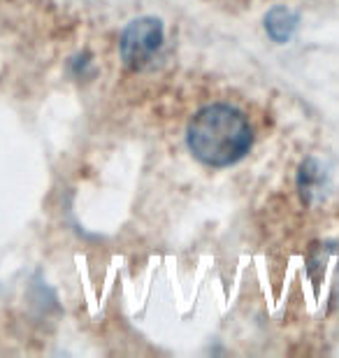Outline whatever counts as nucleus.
Instances as JSON below:
<instances>
[{
    "label": "nucleus",
    "instance_id": "7ed1b4c3",
    "mask_svg": "<svg viewBox=\"0 0 339 358\" xmlns=\"http://www.w3.org/2000/svg\"><path fill=\"white\" fill-rule=\"evenodd\" d=\"M295 28H298V14L284 5L272 7L265 17V31L274 42H288L293 38Z\"/></svg>",
    "mask_w": 339,
    "mask_h": 358
},
{
    "label": "nucleus",
    "instance_id": "f03ea898",
    "mask_svg": "<svg viewBox=\"0 0 339 358\" xmlns=\"http://www.w3.org/2000/svg\"><path fill=\"white\" fill-rule=\"evenodd\" d=\"M163 45V24L154 17L135 19L121 35V59L128 68H142Z\"/></svg>",
    "mask_w": 339,
    "mask_h": 358
},
{
    "label": "nucleus",
    "instance_id": "f257e3e1",
    "mask_svg": "<svg viewBox=\"0 0 339 358\" xmlns=\"http://www.w3.org/2000/svg\"><path fill=\"white\" fill-rule=\"evenodd\" d=\"M189 147L207 166H233L249 152L251 126L242 112L228 105H209L189 124Z\"/></svg>",
    "mask_w": 339,
    "mask_h": 358
}]
</instances>
